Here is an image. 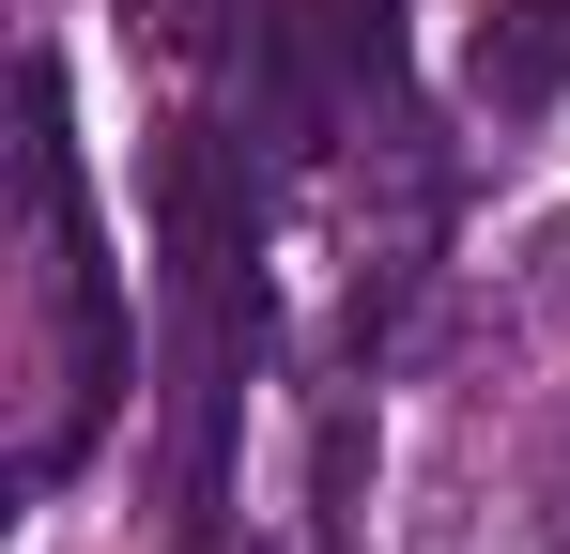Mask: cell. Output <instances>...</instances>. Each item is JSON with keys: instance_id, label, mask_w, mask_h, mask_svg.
I'll list each match as a JSON object with an SVG mask.
<instances>
[{"instance_id": "6da1fadb", "label": "cell", "mask_w": 570, "mask_h": 554, "mask_svg": "<svg viewBox=\"0 0 570 554\" xmlns=\"http://www.w3.org/2000/svg\"><path fill=\"white\" fill-rule=\"evenodd\" d=\"M463 92L493 108V123H540L570 92V0H493L463 31Z\"/></svg>"}, {"instance_id": "7a4b0ae2", "label": "cell", "mask_w": 570, "mask_h": 554, "mask_svg": "<svg viewBox=\"0 0 570 554\" xmlns=\"http://www.w3.org/2000/svg\"><path fill=\"white\" fill-rule=\"evenodd\" d=\"M524 508H540V540L570 554V400L540 416V432H524Z\"/></svg>"}, {"instance_id": "3957f363", "label": "cell", "mask_w": 570, "mask_h": 554, "mask_svg": "<svg viewBox=\"0 0 570 554\" xmlns=\"http://www.w3.org/2000/svg\"><path fill=\"white\" fill-rule=\"evenodd\" d=\"M524 308H540V324L570 339V200L540 216V247H524Z\"/></svg>"}, {"instance_id": "277c9868", "label": "cell", "mask_w": 570, "mask_h": 554, "mask_svg": "<svg viewBox=\"0 0 570 554\" xmlns=\"http://www.w3.org/2000/svg\"><path fill=\"white\" fill-rule=\"evenodd\" d=\"M124 16H139V31H155V47H200V31H216V16H232V0H124Z\"/></svg>"}]
</instances>
